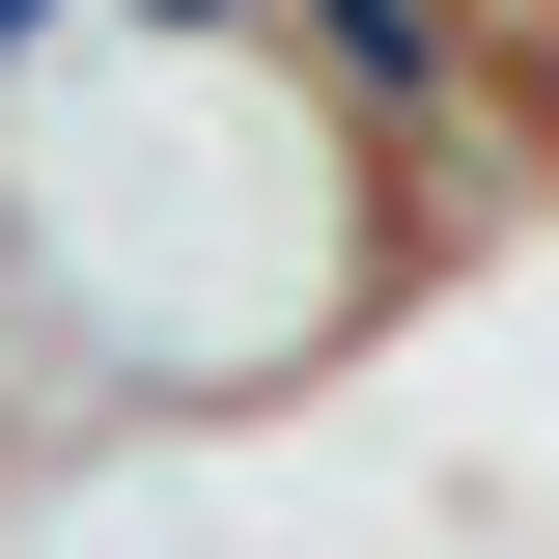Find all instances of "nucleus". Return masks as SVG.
<instances>
[{
	"instance_id": "nucleus-1",
	"label": "nucleus",
	"mask_w": 559,
	"mask_h": 559,
	"mask_svg": "<svg viewBox=\"0 0 559 559\" xmlns=\"http://www.w3.org/2000/svg\"><path fill=\"white\" fill-rule=\"evenodd\" d=\"M0 252L140 448H280L448 280L419 197L364 168V112L280 28H197V0H57L0 57Z\"/></svg>"
}]
</instances>
